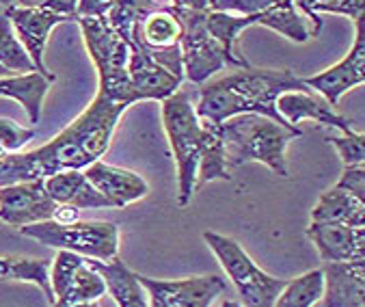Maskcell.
<instances>
[{
	"mask_svg": "<svg viewBox=\"0 0 365 307\" xmlns=\"http://www.w3.org/2000/svg\"><path fill=\"white\" fill-rule=\"evenodd\" d=\"M125 109V104L98 94L74 121L46 145L5 154L0 158V186L48 178L63 169H85L106 154Z\"/></svg>",
	"mask_w": 365,
	"mask_h": 307,
	"instance_id": "obj_1",
	"label": "cell"
},
{
	"mask_svg": "<svg viewBox=\"0 0 365 307\" xmlns=\"http://www.w3.org/2000/svg\"><path fill=\"white\" fill-rule=\"evenodd\" d=\"M289 89H307L303 79L292 69H257L236 67V71L214 79L199 91L195 113L201 121L223 124L240 113H259L283 126H289L277 113V98Z\"/></svg>",
	"mask_w": 365,
	"mask_h": 307,
	"instance_id": "obj_2",
	"label": "cell"
},
{
	"mask_svg": "<svg viewBox=\"0 0 365 307\" xmlns=\"http://www.w3.org/2000/svg\"><path fill=\"white\" fill-rule=\"evenodd\" d=\"M227 169L262 163L281 178H289L285 147L303 134L299 126H283L259 113H240L218 124Z\"/></svg>",
	"mask_w": 365,
	"mask_h": 307,
	"instance_id": "obj_3",
	"label": "cell"
},
{
	"mask_svg": "<svg viewBox=\"0 0 365 307\" xmlns=\"http://www.w3.org/2000/svg\"><path fill=\"white\" fill-rule=\"evenodd\" d=\"M160 104L163 126L178 167V206L186 208L195 193L197 167L207 145L210 126L197 117L190 94H186L184 89L173 91L171 96L160 100Z\"/></svg>",
	"mask_w": 365,
	"mask_h": 307,
	"instance_id": "obj_4",
	"label": "cell"
},
{
	"mask_svg": "<svg viewBox=\"0 0 365 307\" xmlns=\"http://www.w3.org/2000/svg\"><path fill=\"white\" fill-rule=\"evenodd\" d=\"M87 52L98 69L100 76V91L104 98L113 102H121L125 106H132L138 102V96L134 91L132 79H130V54H132V39L121 37L106 18H76Z\"/></svg>",
	"mask_w": 365,
	"mask_h": 307,
	"instance_id": "obj_5",
	"label": "cell"
},
{
	"mask_svg": "<svg viewBox=\"0 0 365 307\" xmlns=\"http://www.w3.org/2000/svg\"><path fill=\"white\" fill-rule=\"evenodd\" d=\"M20 234L52 247V249H67L87 258L110 260L119 253V225L113 221H74V223H54L37 221L31 225L18 227Z\"/></svg>",
	"mask_w": 365,
	"mask_h": 307,
	"instance_id": "obj_6",
	"label": "cell"
},
{
	"mask_svg": "<svg viewBox=\"0 0 365 307\" xmlns=\"http://www.w3.org/2000/svg\"><path fill=\"white\" fill-rule=\"evenodd\" d=\"M205 245L210 251L221 262L223 271L232 279V283L238 290L240 303L247 307H272L281 288L285 286V279L272 277L266 271H262L251 256L242 249V245L230 236L205 232L203 234Z\"/></svg>",
	"mask_w": 365,
	"mask_h": 307,
	"instance_id": "obj_7",
	"label": "cell"
},
{
	"mask_svg": "<svg viewBox=\"0 0 365 307\" xmlns=\"http://www.w3.org/2000/svg\"><path fill=\"white\" fill-rule=\"evenodd\" d=\"M173 9L182 24L180 50H182L184 81L201 85L216 71L232 67L223 46L212 37V33L205 26L207 9H186V7H173Z\"/></svg>",
	"mask_w": 365,
	"mask_h": 307,
	"instance_id": "obj_8",
	"label": "cell"
},
{
	"mask_svg": "<svg viewBox=\"0 0 365 307\" xmlns=\"http://www.w3.org/2000/svg\"><path fill=\"white\" fill-rule=\"evenodd\" d=\"M180 37H182V24L173 7L160 5L132 24V41L143 52H148L158 65H163L173 76L184 81Z\"/></svg>",
	"mask_w": 365,
	"mask_h": 307,
	"instance_id": "obj_9",
	"label": "cell"
},
{
	"mask_svg": "<svg viewBox=\"0 0 365 307\" xmlns=\"http://www.w3.org/2000/svg\"><path fill=\"white\" fill-rule=\"evenodd\" d=\"M50 286L56 307L89 305L106 292L104 279L87 258L67 249H56L50 264Z\"/></svg>",
	"mask_w": 365,
	"mask_h": 307,
	"instance_id": "obj_10",
	"label": "cell"
},
{
	"mask_svg": "<svg viewBox=\"0 0 365 307\" xmlns=\"http://www.w3.org/2000/svg\"><path fill=\"white\" fill-rule=\"evenodd\" d=\"M140 286L152 307H210L227 290V281L221 275H199L184 279H154L138 275Z\"/></svg>",
	"mask_w": 365,
	"mask_h": 307,
	"instance_id": "obj_11",
	"label": "cell"
},
{
	"mask_svg": "<svg viewBox=\"0 0 365 307\" xmlns=\"http://www.w3.org/2000/svg\"><path fill=\"white\" fill-rule=\"evenodd\" d=\"M303 83L320 94L331 106H337L341 96L365 83V20L363 16L354 20V41L348 54L333 67L303 79Z\"/></svg>",
	"mask_w": 365,
	"mask_h": 307,
	"instance_id": "obj_12",
	"label": "cell"
},
{
	"mask_svg": "<svg viewBox=\"0 0 365 307\" xmlns=\"http://www.w3.org/2000/svg\"><path fill=\"white\" fill-rule=\"evenodd\" d=\"M56 201L48 195L43 178L0 186V221L14 227L52 218Z\"/></svg>",
	"mask_w": 365,
	"mask_h": 307,
	"instance_id": "obj_13",
	"label": "cell"
},
{
	"mask_svg": "<svg viewBox=\"0 0 365 307\" xmlns=\"http://www.w3.org/2000/svg\"><path fill=\"white\" fill-rule=\"evenodd\" d=\"M5 16L11 20V26L18 39L22 41V46L26 48L29 56L33 59L35 69L41 74H52L43 63L48 35L52 33L54 26L63 22H74V18L43 9V7H7Z\"/></svg>",
	"mask_w": 365,
	"mask_h": 307,
	"instance_id": "obj_14",
	"label": "cell"
},
{
	"mask_svg": "<svg viewBox=\"0 0 365 307\" xmlns=\"http://www.w3.org/2000/svg\"><path fill=\"white\" fill-rule=\"evenodd\" d=\"M307 238L318 249L322 262L365 260V227L312 221Z\"/></svg>",
	"mask_w": 365,
	"mask_h": 307,
	"instance_id": "obj_15",
	"label": "cell"
},
{
	"mask_svg": "<svg viewBox=\"0 0 365 307\" xmlns=\"http://www.w3.org/2000/svg\"><path fill=\"white\" fill-rule=\"evenodd\" d=\"M85 178L108 199L113 208H125L134 201L148 197L150 184L136 171L108 165L104 161H93L85 167Z\"/></svg>",
	"mask_w": 365,
	"mask_h": 307,
	"instance_id": "obj_16",
	"label": "cell"
},
{
	"mask_svg": "<svg viewBox=\"0 0 365 307\" xmlns=\"http://www.w3.org/2000/svg\"><path fill=\"white\" fill-rule=\"evenodd\" d=\"M277 113L289 124V126H297L301 124L303 119H312V121H318L322 126H331V128H337L339 132H350L352 126L350 121L339 115L335 111V106H331L320 94H316L314 89H289V91H283L277 102Z\"/></svg>",
	"mask_w": 365,
	"mask_h": 307,
	"instance_id": "obj_17",
	"label": "cell"
},
{
	"mask_svg": "<svg viewBox=\"0 0 365 307\" xmlns=\"http://www.w3.org/2000/svg\"><path fill=\"white\" fill-rule=\"evenodd\" d=\"M324 307H363L365 305V260L324 262Z\"/></svg>",
	"mask_w": 365,
	"mask_h": 307,
	"instance_id": "obj_18",
	"label": "cell"
},
{
	"mask_svg": "<svg viewBox=\"0 0 365 307\" xmlns=\"http://www.w3.org/2000/svg\"><path fill=\"white\" fill-rule=\"evenodd\" d=\"M43 186L56 203H67L78 210L113 208L108 203V199L85 178L83 169L56 171V173L43 178Z\"/></svg>",
	"mask_w": 365,
	"mask_h": 307,
	"instance_id": "obj_19",
	"label": "cell"
},
{
	"mask_svg": "<svg viewBox=\"0 0 365 307\" xmlns=\"http://www.w3.org/2000/svg\"><path fill=\"white\" fill-rule=\"evenodd\" d=\"M87 262L100 273L106 290L119 307H150L148 294H145V288L140 286L136 273L119 258V253L110 260L87 258Z\"/></svg>",
	"mask_w": 365,
	"mask_h": 307,
	"instance_id": "obj_20",
	"label": "cell"
},
{
	"mask_svg": "<svg viewBox=\"0 0 365 307\" xmlns=\"http://www.w3.org/2000/svg\"><path fill=\"white\" fill-rule=\"evenodd\" d=\"M56 81L54 74H41L37 69L26 74L0 76V98H11L22 104L29 115V121L35 126L41 119L43 98Z\"/></svg>",
	"mask_w": 365,
	"mask_h": 307,
	"instance_id": "obj_21",
	"label": "cell"
},
{
	"mask_svg": "<svg viewBox=\"0 0 365 307\" xmlns=\"http://www.w3.org/2000/svg\"><path fill=\"white\" fill-rule=\"evenodd\" d=\"M257 24L255 16H238V14H230V11H218V9H207L205 11V26L212 33V37L223 46L225 54L230 56L232 67H247L249 61L236 52V39L238 35Z\"/></svg>",
	"mask_w": 365,
	"mask_h": 307,
	"instance_id": "obj_22",
	"label": "cell"
},
{
	"mask_svg": "<svg viewBox=\"0 0 365 307\" xmlns=\"http://www.w3.org/2000/svg\"><path fill=\"white\" fill-rule=\"evenodd\" d=\"M312 221L318 223H346L354 227H363V201L352 197L350 193L333 186L331 191H324L318 199V203L312 210Z\"/></svg>",
	"mask_w": 365,
	"mask_h": 307,
	"instance_id": "obj_23",
	"label": "cell"
},
{
	"mask_svg": "<svg viewBox=\"0 0 365 307\" xmlns=\"http://www.w3.org/2000/svg\"><path fill=\"white\" fill-rule=\"evenodd\" d=\"M255 20H257L259 26L277 31L283 37H287L289 41L305 44V41L312 39V31L307 26V20L297 11V7H294L292 0H283V3L270 7L268 11L255 16Z\"/></svg>",
	"mask_w": 365,
	"mask_h": 307,
	"instance_id": "obj_24",
	"label": "cell"
},
{
	"mask_svg": "<svg viewBox=\"0 0 365 307\" xmlns=\"http://www.w3.org/2000/svg\"><path fill=\"white\" fill-rule=\"evenodd\" d=\"M50 260H26V258H0V279H16L35 283L46 294L48 305L54 303L50 286Z\"/></svg>",
	"mask_w": 365,
	"mask_h": 307,
	"instance_id": "obj_25",
	"label": "cell"
},
{
	"mask_svg": "<svg viewBox=\"0 0 365 307\" xmlns=\"http://www.w3.org/2000/svg\"><path fill=\"white\" fill-rule=\"evenodd\" d=\"M322 292H324V275H322V268H316V271L303 273L301 277L292 281H285L274 305L277 307H312L320 303Z\"/></svg>",
	"mask_w": 365,
	"mask_h": 307,
	"instance_id": "obj_26",
	"label": "cell"
},
{
	"mask_svg": "<svg viewBox=\"0 0 365 307\" xmlns=\"http://www.w3.org/2000/svg\"><path fill=\"white\" fill-rule=\"evenodd\" d=\"M292 3L305 16H309V22L314 24L312 37L322 31V20L318 18V14H337L356 20L365 11V0H292Z\"/></svg>",
	"mask_w": 365,
	"mask_h": 307,
	"instance_id": "obj_27",
	"label": "cell"
},
{
	"mask_svg": "<svg viewBox=\"0 0 365 307\" xmlns=\"http://www.w3.org/2000/svg\"><path fill=\"white\" fill-rule=\"evenodd\" d=\"M0 63L7 69H11L14 74H26L35 69L33 59L29 56L26 48L18 39L11 26V20L5 14L0 16Z\"/></svg>",
	"mask_w": 365,
	"mask_h": 307,
	"instance_id": "obj_28",
	"label": "cell"
},
{
	"mask_svg": "<svg viewBox=\"0 0 365 307\" xmlns=\"http://www.w3.org/2000/svg\"><path fill=\"white\" fill-rule=\"evenodd\" d=\"M327 143L335 147L344 165H361L365 161V136L363 132H341L339 136H327Z\"/></svg>",
	"mask_w": 365,
	"mask_h": 307,
	"instance_id": "obj_29",
	"label": "cell"
},
{
	"mask_svg": "<svg viewBox=\"0 0 365 307\" xmlns=\"http://www.w3.org/2000/svg\"><path fill=\"white\" fill-rule=\"evenodd\" d=\"M37 136L35 128H24L9 117H0V149L5 154L22 151Z\"/></svg>",
	"mask_w": 365,
	"mask_h": 307,
	"instance_id": "obj_30",
	"label": "cell"
},
{
	"mask_svg": "<svg viewBox=\"0 0 365 307\" xmlns=\"http://www.w3.org/2000/svg\"><path fill=\"white\" fill-rule=\"evenodd\" d=\"M279 3H283V0H216L210 9L230 11L238 16H259Z\"/></svg>",
	"mask_w": 365,
	"mask_h": 307,
	"instance_id": "obj_31",
	"label": "cell"
},
{
	"mask_svg": "<svg viewBox=\"0 0 365 307\" xmlns=\"http://www.w3.org/2000/svg\"><path fill=\"white\" fill-rule=\"evenodd\" d=\"M337 188L350 193L352 197L365 201V167L361 165H344L341 178L335 184Z\"/></svg>",
	"mask_w": 365,
	"mask_h": 307,
	"instance_id": "obj_32",
	"label": "cell"
},
{
	"mask_svg": "<svg viewBox=\"0 0 365 307\" xmlns=\"http://www.w3.org/2000/svg\"><path fill=\"white\" fill-rule=\"evenodd\" d=\"M117 0H78L76 18H104Z\"/></svg>",
	"mask_w": 365,
	"mask_h": 307,
	"instance_id": "obj_33",
	"label": "cell"
},
{
	"mask_svg": "<svg viewBox=\"0 0 365 307\" xmlns=\"http://www.w3.org/2000/svg\"><path fill=\"white\" fill-rule=\"evenodd\" d=\"M78 218H81V210L74 208V206H67V203H56V208L52 212V221L54 223H61V225L74 223Z\"/></svg>",
	"mask_w": 365,
	"mask_h": 307,
	"instance_id": "obj_34",
	"label": "cell"
},
{
	"mask_svg": "<svg viewBox=\"0 0 365 307\" xmlns=\"http://www.w3.org/2000/svg\"><path fill=\"white\" fill-rule=\"evenodd\" d=\"M171 7H186V9H210L207 0H171Z\"/></svg>",
	"mask_w": 365,
	"mask_h": 307,
	"instance_id": "obj_35",
	"label": "cell"
},
{
	"mask_svg": "<svg viewBox=\"0 0 365 307\" xmlns=\"http://www.w3.org/2000/svg\"><path fill=\"white\" fill-rule=\"evenodd\" d=\"M9 74H14V71H11V69H7L3 63H0V76H9Z\"/></svg>",
	"mask_w": 365,
	"mask_h": 307,
	"instance_id": "obj_36",
	"label": "cell"
},
{
	"mask_svg": "<svg viewBox=\"0 0 365 307\" xmlns=\"http://www.w3.org/2000/svg\"><path fill=\"white\" fill-rule=\"evenodd\" d=\"M207 3H210V7H212V5H214V3H216V0H207Z\"/></svg>",
	"mask_w": 365,
	"mask_h": 307,
	"instance_id": "obj_37",
	"label": "cell"
},
{
	"mask_svg": "<svg viewBox=\"0 0 365 307\" xmlns=\"http://www.w3.org/2000/svg\"><path fill=\"white\" fill-rule=\"evenodd\" d=\"M3 156H5V151H3V149H0V158H3Z\"/></svg>",
	"mask_w": 365,
	"mask_h": 307,
	"instance_id": "obj_38",
	"label": "cell"
}]
</instances>
